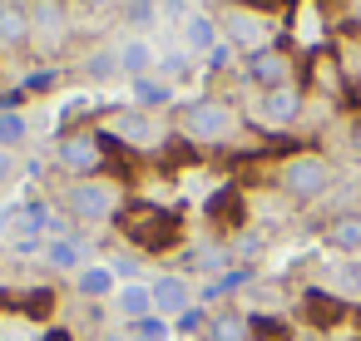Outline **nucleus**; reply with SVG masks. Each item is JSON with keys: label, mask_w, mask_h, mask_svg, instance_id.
Masks as SVG:
<instances>
[{"label": "nucleus", "mask_w": 361, "mask_h": 341, "mask_svg": "<svg viewBox=\"0 0 361 341\" xmlns=\"http://www.w3.org/2000/svg\"><path fill=\"white\" fill-rule=\"evenodd\" d=\"M114 154H119V144L104 129H65L55 139V149H50V163L65 178H104Z\"/></svg>", "instance_id": "1"}, {"label": "nucleus", "mask_w": 361, "mask_h": 341, "mask_svg": "<svg viewBox=\"0 0 361 341\" xmlns=\"http://www.w3.org/2000/svg\"><path fill=\"white\" fill-rule=\"evenodd\" d=\"M124 183L119 178H65L60 188V208L70 223H85V228H99V223H114L124 213Z\"/></svg>", "instance_id": "2"}, {"label": "nucleus", "mask_w": 361, "mask_h": 341, "mask_svg": "<svg viewBox=\"0 0 361 341\" xmlns=\"http://www.w3.org/2000/svg\"><path fill=\"white\" fill-rule=\"evenodd\" d=\"M114 228H119V232H124L139 252H149V257H159V252L178 247V237H183L178 213L154 208V203H124V213L114 218Z\"/></svg>", "instance_id": "3"}, {"label": "nucleus", "mask_w": 361, "mask_h": 341, "mask_svg": "<svg viewBox=\"0 0 361 341\" xmlns=\"http://www.w3.org/2000/svg\"><path fill=\"white\" fill-rule=\"evenodd\" d=\"M243 129V119H238V109L228 104V99H218V94H203V99H188L183 109H178V139H188V144H228L233 134Z\"/></svg>", "instance_id": "4"}, {"label": "nucleus", "mask_w": 361, "mask_h": 341, "mask_svg": "<svg viewBox=\"0 0 361 341\" xmlns=\"http://www.w3.org/2000/svg\"><path fill=\"white\" fill-rule=\"evenodd\" d=\"M277 188L297 203H312L331 188V163L322 154H292L282 168H277Z\"/></svg>", "instance_id": "5"}, {"label": "nucleus", "mask_w": 361, "mask_h": 341, "mask_svg": "<svg viewBox=\"0 0 361 341\" xmlns=\"http://www.w3.org/2000/svg\"><path fill=\"white\" fill-rule=\"evenodd\" d=\"M119 149H164L169 144V129L154 119V114H144V109H114V114H104V124H99Z\"/></svg>", "instance_id": "6"}, {"label": "nucleus", "mask_w": 361, "mask_h": 341, "mask_svg": "<svg viewBox=\"0 0 361 341\" xmlns=\"http://www.w3.org/2000/svg\"><path fill=\"white\" fill-rule=\"evenodd\" d=\"M218 25H223V35H228V45H233V50L257 55V50H267V45H272V25H267V16H257V11L233 6Z\"/></svg>", "instance_id": "7"}, {"label": "nucleus", "mask_w": 361, "mask_h": 341, "mask_svg": "<svg viewBox=\"0 0 361 341\" xmlns=\"http://www.w3.org/2000/svg\"><path fill=\"white\" fill-rule=\"evenodd\" d=\"M252 114H257V124H267V129H292V124L302 119V89H297V85L262 89Z\"/></svg>", "instance_id": "8"}, {"label": "nucleus", "mask_w": 361, "mask_h": 341, "mask_svg": "<svg viewBox=\"0 0 361 341\" xmlns=\"http://www.w3.org/2000/svg\"><path fill=\"white\" fill-rule=\"evenodd\" d=\"M149 292H154V311H159L164 321H169V316L178 321V316L193 306V287H188V277H183V272H164V277H154V282H149Z\"/></svg>", "instance_id": "9"}, {"label": "nucleus", "mask_w": 361, "mask_h": 341, "mask_svg": "<svg viewBox=\"0 0 361 341\" xmlns=\"http://www.w3.org/2000/svg\"><path fill=\"white\" fill-rule=\"evenodd\" d=\"M243 75L257 85V89H277V85H292V60L282 55V50H257V55H247V65H243Z\"/></svg>", "instance_id": "10"}, {"label": "nucleus", "mask_w": 361, "mask_h": 341, "mask_svg": "<svg viewBox=\"0 0 361 341\" xmlns=\"http://www.w3.org/2000/svg\"><path fill=\"white\" fill-rule=\"evenodd\" d=\"M35 40L30 30V11H25V0H0V50L16 55Z\"/></svg>", "instance_id": "11"}, {"label": "nucleus", "mask_w": 361, "mask_h": 341, "mask_svg": "<svg viewBox=\"0 0 361 341\" xmlns=\"http://www.w3.org/2000/svg\"><path fill=\"white\" fill-rule=\"evenodd\" d=\"M25 11H30L35 40H65V30H70V6L65 0H25Z\"/></svg>", "instance_id": "12"}, {"label": "nucleus", "mask_w": 361, "mask_h": 341, "mask_svg": "<svg viewBox=\"0 0 361 341\" xmlns=\"http://www.w3.org/2000/svg\"><path fill=\"white\" fill-rule=\"evenodd\" d=\"M198 341H252V316L238 306H218V311H208V326Z\"/></svg>", "instance_id": "13"}, {"label": "nucleus", "mask_w": 361, "mask_h": 341, "mask_svg": "<svg viewBox=\"0 0 361 341\" xmlns=\"http://www.w3.org/2000/svg\"><path fill=\"white\" fill-rule=\"evenodd\" d=\"M114 292H119V277H114L109 262H90V267L75 272V297L80 302H109Z\"/></svg>", "instance_id": "14"}, {"label": "nucleus", "mask_w": 361, "mask_h": 341, "mask_svg": "<svg viewBox=\"0 0 361 341\" xmlns=\"http://www.w3.org/2000/svg\"><path fill=\"white\" fill-rule=\"evenodd\" d=\"M20 316H30V321H50L55 311H60V292L50 287V282H35V287H25V292H11L6 297Z\"/></svg>", "instance_id": "15"}, {"label": "nucleus", "mask_w": 361, "mask_h": 341, "mask_svg": "<svg viewBox=\"0 0 361 341\" xmlns=\"http://www.w3.org/2000/svg\"><path fill=\"white\" fill-rule=\"evenodd\" d=\"M218 45H223V25H218L213 16H203V11L183 16V50H188V55H208V50H218Z\"/></svg>", "instance_id": "16"}, {"label": "nucleus", "mask_w": 361, "mask_h": 341, "mask_svg": "<svg viewBox=\"0 0 361 341\" xmlns=\"http://www.w3.org/2000/svg\"><path fill=\"white\" fill-rule=\"evenodd\" d=\"M114 55H119V75H129V80H144V75L159 70V50H154L144 35H129Z\"/></svg>", "instance_id": "17"}, {"label": "nucleus", "mask_w": 361, "mask_h": 341, "mask_svg": "<svg viewBox=\"0 0 361 341\" xmlns=\"http://www.w3.org/2000/svg\"><path fill=\"white\" fill-rule=\"evenodd\" d=\"M85 257H90V247H85L80 237H50V242H45V262H50L55 272H80V267H90Z\"/></svg>", "instance_id": "18"}, {"label": "nucleus", "mask_w": 361, "mask_h": 341, "mask_svg": "<svg viewBox=\"0 0 361 341\" xmlns=\"http://www.w3.org/2000/svg\"><path fill=\"white\" fill-rule=\"evenodd\" d=\"M169 104H173V85H169V80H159V75L134 80V109L159 114V109H169Z\"/></svg>", "instance_id": "19"}, {"label": "nucleus", "mask_w": 361, "mask_h": 341, "mask_svg": "<svg viewBox=\"0 0 361 341\" xmlns=\"http://www.w3.org/2000/svg\"><path fill=\"white\" fill-rule=\"evenodd\" d=\"M326 247L331 252H361V213H336L326 223Z\"/></svg>", "instance_id": "20"}, {"label": "nucleus", "mask_w": 361, "mask_h": 341, "mask_svg": "<svg viewBox=\"0 0 361 341\" xmlns=\"http://www.w3.org/2000/svg\"><path fill=\"white\" fill-rule=\"evenodd\" d=\"M114 306H119L129 321H139V316H154V292H149V282H124V287L114 292Z\"/></svg>", "instance_id": "21"}, {"label": "nucleus", "mask_w": 361, "mask_h": 341, "mask_svg": "<svg viewBox=\"0 0 361 341\" xmlns=\"http://www.w3.org/2000/svg\"><path fill=\"white\" fill-rule=\"evenodd\" d=\"M208 218H213L218 228H228V232L243 228V203H238V193H233V188L213 193V198H208Z\"/></svg>", "instance_id": "22"}, {"label": "nucleus", "mask_w": 361, "mask_h": 341, "mask_svg": "<svg viewBox=\"0 0 361 341\" xmlns=\"http://www.w3.org/2000/svg\"><path fill=\"white\" fill-rule=\"evenodd\" d=\"M30 144V119L20 114V109H11V114H0V149H25Z\"/></svg>", "instance_id": "23"}, {"label": "nucleus", "mask_w": 361, "mask_h": 341, "mask_svg": "<svg viewBox=\"0 0 361 341\" xmlns=\"http://www.w3.org/2000/svg\"><path fill=\"white\" fill-rule=\"evenodd\" d=\"M183 267L188 272H223L228 267V247H193V252H183Z\"/></svg>", "instance_id": "24"}, {"label": "nucleus", "mask_w": 361, "mask_h": 341, "mask_svg": "<svg viewBox=\"0 0 361 341\" xmlns=\"http://www.w3.org/2000/svg\"><path fill=\"white\" fill-rule=\"evenodd\" d=\"M119 11H124V25L149 30V25L159 20V0H119Z\"/></svg>", "instance_id": "25"}, {"label": "nucleus", "mask_w": 361, "mask_h": 341, "mask_svg": "<svg viewBox=\"0 0 361 341\" xmlns=\"http://www.w3.org/2000/svg\"><path fill=\"white\" fill-rule=\"evenodd\" d=\"M188 70H193V55H188V50H169V55H159V70H154V75L173 85V80H183Z\"/></svg>", "instance_id": "26"}, {"label": "nucleus", "mask_w": 361, "mask_h": 341, "mask_svg": "<svg viewBox=\"0 0 361 341\" xmlns=\"http://www.w3.org/2000/svg\"><path fill=\"white\" fill-rule=\"evenodd\" d=\"M129 341H169V321L154 311V316H139L129 321Z\"/></svg>", "instance_id": "27"}, {"label": "nucleus", "mask_w": 361, "mask_h": 341, "mask_svg": "<svg viewBox=\"0 0 361 341\" xmlns=\"http://www.w3.org/2000/svg\"><path fill=\"white\" fill-rule=\"evenodd\" d=\"M85 75H90V80H109V75H119V55H114V50H99V55H90Z\"/></svg>", "instance_id": "28"}, {"label": "nucleus", "mask_w": 361, "mask_h": 341, "mask_svg": "<svg viewBox=\"0 0 361 341\" xmlns=\"http://www.w3.org/2000/svg\"><path fill=\"white\" fill-rule=\"evenodd\" d=\"M55 80H60L55 70H35V75H25V80H20V89H25V99H30V94H50V89H55Z\"/></svg>", "instance_id": "29"}, {"label": "nucleus", "mask_w": 361, "mask_h": 341, "mask_svg": "<svg viewBox=\"0 0 361 341\" xmlns=\"http://www.w3.org/2000/svg\"><path fill=\"white\" fill-rule=\"evenodd\" d=\"M233 55H238V50H233V45H228V40H223V45H218V50H208V55H203V60H208V70H213V75H218V70H228V65H233Z\"/></svg>", "instance_id": "30"}, {"label": "nucleus", "mask_w": 361, "mask_h": 341, "mask_svg": "<svg viewBox=\"0 0 361 341\" xmlns=\"http://www.w3.org/2000/svg\"><path fill=\"white\" fill-rule=\"evenodd\" d=\"M109 267H114V277H124V282H139V257H134V252H124V257H114Z\"/></svg>", "instance_id": "31"}, {"label": "nucleus", "mask_w": 361, "mask_h": 341, "mask_svg": "<svg viewBox=\"0 0 361 341\" xmlns=\"http://www.w3.org/2000/svg\"><path fill=\"white\" fill-rule=\"evenodd\" d=\"M16 173H20V163H16V154H11V149H0V188H6V183L16 178Z\"/></svg>", "instance_id": "32"}, {"label": "nucleus", "mask_w": 361, "mask_h": 341, "mask_svg": "<svg viewBox=\"0 0 361 341\" xmlns=\"http://www.w3.org/2000/svg\"><path fill=\"white\" fill-rule=\"evenodd\" d=\"M75 6H80V11H114L119 0H75Z\"/></svg>", "instance_id": "33"}, {"label": "nucleus", "mask_w": 361, "mask_h": 341, "mask_svg": "<svg viewBox=\"0 0 361 341\" xmlns=\"http://www.w3.org/2000/svg\"><path fill=\"white\" fill-rule=\"evenodd\" d=\"M99 341H129V331H99Z\"/></svg>", "instance_id": "34"}]
</instances>
